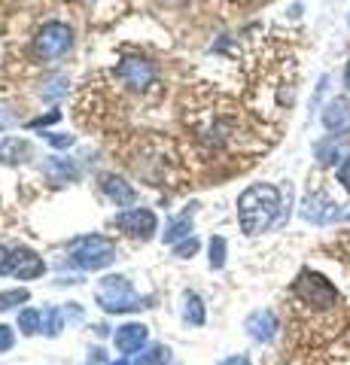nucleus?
<instances>
[{
	"mask_svg": "<svg viewBox=\"0 0 350 365\" xmlns=\"http://www.w3.org/2000/svg\"><path fill=\"white\" fill-rule=\"evenodd\" d=\"M284 201H280V189L268 186V182H256V186L244 189L238 198V222L247 235H262L274 222H284Z\"/></svg>",
	"mask_w": 350,
	"mask_h": 365,
	"instance_id": "f257e3e1",
	"label": "nucleus"
},
{
	"mask_svg": "<svg viewBox=\"0 0 350 365\" xmlns=\"http://www.w3.org/2000/svg\"><path fill=\"white\" fill-rule=\"evenodd\" d=\"M292 292H296V299L302 304L314 307V311H329V307L338 304V289L323 277V274L311 271V268H304L296 277V283H292Z\"/></svg>",
	"mask_w": 350,
	"mask_h": 365,
	"instance_id": "f03ea898",
	"label": "nucleus"
},
{
	"mask_svg": "<svg viewBox=\"0 0 350 365\" xmlns=\"http://www.w3.org/2000/svg\"><path fill=\"white\" fill-rule=\"evenodd\" d=\"M98 304L104 307L107 314H131V311L146 307V299H140V295L131 289L128 277H104L98 283Z\"/></svg>",
	"mask_w": 350,
	"mask_h": 365,
	"instance_id": "7ed1b4c3",
	"label": "nucleus"
},
{
	"mask_svg": "<svg viewBox=\"0 0 350 365\" xmlns=\"http://www.w3.org/2000/svg\"><path fill=\"white\" fill-rule=\"evenodd\" d=\"M71 259L83 271H101L116 259V247L101 235H86V237H80V241L71 244Z\"/></svg>",
	"mask_w": 350,
	"mask_h": 365,
	"instance_id": "20e7f679",
	"label": "nucleus"
},
{
	"mask_svg": "<svg viewBox=\"0 0 350 365\" xmlns=\"http://www.w3.org/2000/svg\"><path fill=\"white\" fill-rule=\"evenodd\" d=\"M71 43H73L71 28L61 25V21H49V25H43L40 37H37V49H40V55H46V58H58V55L71 49Z\"/></svg>",
	"mask_w": 350,
	"mask_h": 365,
	"instance_id": "39448f33",
	"label": "nucleus"
},
{
	"mask_svg": "<svg viewBox=\"0 0 350 365\" xmlns=\"http://www.w3.org/2000/svg\"><path fill=\"white\" fill-rule=\"evenodd\" d=\"M116 76L125 83L128 88H146V86H153L155 83V67L150 61H143V58H125L119 67H116Z\"/></svg>",
	"mask_w": 350,
	"mask_h": 365,
	"instance_id": "423d86ee",
	"label": "nucleus"
},
{
	"mask_svg": "<svg viewBox=\"0 0 350 365\" xmlns=\"http://www.w3.org/2000/svg\"><path fill=\"white\" fill-rule=\"evenodd\" d=\"M323 128L329 131L332 137H344L350 134V98L338 95L332 98L323 110Z\"/></svg>",
	"mask_w": 350,
	"mask_h": 365,
	"instance_id": "0eeeda50",
	"label": "nucleus"
},
{
	"mask_svg": "<svg viewBox=\"0 0 350 365\" xmlns=\"http://www.w3.org/2000/svg\"><path fill=\"white\" fill-rule=\"evenodd\" d=\"M116 225H119L125 235L153 237V232H155V213L146 210V207H134V210L119 213V216H116Z\"/></svg>",
	"mask_w": 350,
	"mask_h": 365,
	"instance_id": "6e6552de",
	"label": "nucleus"
},
{
	"mask_svg": "<svg viewBox=\"0 0 350 365\" xmlns=\"http://www.w3.org/2000/svg\"><path fill=\"white\" fill-rule=\"evenodd\" d=\"M43 271H46V265H43V259L34 253V250H28V247L13 250V262H9V274H13V277L34 280V277H40Z\"/></svg>",
	"mask_w": 350,
	"mask_h": 365,
	"instance_id": "1a4fd4ad",
	"label": "nucleus"
},
{
	"mask_svg": "<svg viewBox=\"0 0 350 365\" xmlns=\"http://www.w3.org/2000/svg\"><path fill=\"white\" fill-rule=\"evenodd\" d=\"M302 216L308 222H317V225L332 222L335 216H338V204L326 198L323 192H311V195L302 201Z\"/></svg>",
	"mask_w": 350,
	"mask_h": 365,
	"instance_id": "9d476101",
	"label": "nucleus"
},
{
	"mask_svg": "<svg viewBox=\"0 0 350 365\" xmlns=\"http://www.w3.org/2000/svg\"><path fill=\"white\" fill-rule=\"evenodd\" d=\"M244 329L253 341H262L265 344V341H271L277 335V317H274V311H253L250 317H247Z\"/></svg>",
	"mask_w": 350,
	"mask_h": 365,
	"instance_id": "9b49d317",
	"label": "nucleus"
},
{
	"mask_svg": "<svg viewBox=\"0 0 350 365\" xmlns=\"http://www.w3.org/2000/svg\"><path fill=\"white\" fill-rule=\"evenodd\" d=\"M146 326L140 323H125V326H119L116 329V335H113V341H116V350L122 353H138L143 344H146Z\"/></svg>",
	"mask_w": 350,
	"mask_h": 365,
	"instance_id": "f8f14e48",
	"label": "nucleus"
},
{
	"mask_svg": "<svg viewBox=\"0 0 350 365\" xmlns=\"http://www.w3.org/2000/svg\"><path fill=\"white\" fill-rule=\"evenodd\" d=\"M101 189L107 192L110 201H116V207H131L134 198H138V192H134L125 180H119V177H113V174L101 177Z\"/></svg>",
	"mask_w": 350,
	"mask_h": 365,
	"instance_id": "ddd939ff",
	"label": "nucleus"
},
{
	"mask_svg": "<svg viewBox=\"0 0 350 365\" xmlns=\"http://www.w3.org/2000/svg\"><path fill=\"white\" fill-rule=\"evenodd\" d=\"M43 174H46L52 182H71V180H76V168L67 162V158H46Z\"/></svg>",
	"mask_w": 350,
	"mask_h": 365,
	"instance_id": "4468645a",
	"label": "nucleus"
},
{
	"mask_svg": "<svg viewBox=\"0 0 350 365\" xmlns=\"http://www.w3.org/2000/svg\"><path fill=\"white\" fill-rule=\"evenodd\" d=\"M28 153H31V146L25 140H19V137H9V140L0 143V162H9V165L25 162Z\"/></svg>",
	"mask_w": 350,
	"mask_h": 365,
	"instance_id": "2eb2a0df",
	"label": "nucleus"
},
{
	"mask_svg": "<svg viewBox=\"0 0 350 365\" xmlns=\"http://www.w3.org/2000/svg\"><path fill=\"white\" fill-rule=\"evenodd\" d=\"M338 158H341V143L335 140V137H329V140H320L317 143V162L323 168H332Z\"/></svg>",
	"mask_w": 350,
	"mask_h": 365,
	"instance_id": "dca6fc26",
	"label": "nucleus"
},
{
	"mask_svg": "<svg viewBox=\"0 0 350 365\" xmlns=\"http://www.w3.org/2000/svg\"><path fill=\"white\" fill-rule=\"evenodd\" d=\"M189 232H192V210H189V213H183L180 220H174V222H171V228L165 232V244H177V241H183V237H189Z\"/></svg>",
	"mask_w": 350,
	"mask_h": 365,
	"instance_id": "f3484780",
	"label": "nucleus"
},
{
	"mask_svg": "<svg viewBox=\"0 0 350 365\" xmlns=\"http://www.w3.org/2000/svg\"><path fill=\"white\" fill-rule=\"evenodd\" d=\"M183 317L192 326H205V304H201V299L195 292H189L183 299Z\"/></svg>",
	"mask_w": 350,
	"mask_h": 365,
	"instance_id": "a211bd4d",
	"label": "nucleus"
},
{
	"mask_svg": "<svg viewBox=\"0 0 350 365\" xmlns=\"http://www.w3.org/2000/svg\"><path fill=\"white\" fill-rule=\"evenodd\" d=\"M40 329L46 332L49 338H55L64 329V317H61V311L58 307H46V311L40 314Z\"/></svg>",
	"mask_w": 350,
	"mask_h": 365,
	"instance_id": "6ab92c4d",
	"label": "nucleus"
},
{
	"mask_svg": "<svg viewBox=\"0 0 350 365\" xmlns=\"http://www.w3.org/2000/svg\"><path fill=\"white\" fill-rule=\"evenodd\" d=\"M168 362H171V350L165 344H153L150 350L138 356V365H168Z\"/></svg>",
	"mask_w": 350,
	"mask_h": 365,
	"instance_id": "aec40b11",
	"label": "nucleus"
},
{
	"mask_svg": "<svg viewBox=\"0 0 350 365\" xmlns=\"http://www.w3.org/2000/svg\"><path fill=\"white\" fill-rule=\"evenodd\" d=\"M31 299V292L28 289H9V292H0V314L9 311V307H16V304H25Z\"/></svg>",
	"mask_w": 350,
	"mask_h": 365,
	"instance_id": "412c9836",
	"label": "nucleus"
},
{
	"mask_svg": "<svg viewBox=\"0 0 350 365\" xmlns=\"http://www.w3.org/2000/svg\"><path fill=\"white\" fill-rule=\"evenodd\" d=\"M19 329H21V335H37L40 332V314L37 311H21L19 314Z\"/></svg>",
	"mask_w": 350,
	"mask_h": 365,
	"instance_id": "4be33fe9",
	"label": "nucleus"
},
{
	"mask_svg": "<svg viewBox=\"0 0 350 365\" xmlns=\"http://www.w3.org/2000/svg\"><path fill=\"white\" fill-rule=\"evenodd\" d=\"M225 265V237H210V268H222Z\"/></svg>",
	"mask_w": 350,
	"mask_h": 365,
	"instance_id": "5701e85b",
	"label": "nucleus"
},
{
	"mask_svg": "<svg viewBox=\"0 0 350 365\" xmlns=\"http://www.w3.org/2000/svg\"><path fill=\"white\" fill-rule=\"evenodd\" d=\"M64 91H67V79L64 76H52L49 79V88H43V98H61L64 95Z\"/></svg>",
	"mask_w": 350,
	"mask_h": 365,
	"instance_id": "b1692460",
	"label": "nucleus"
},
{
	"mask_svg": "<svg viewBox=\"0 0 350 365\" xmlns=\"http://www.w3.org/2000/svg\"><path fill=\"white\" fill-rule=\"evenodd\" d=\"M195 250H198V241H189V237H186L183 244H174V253H177L180 259H189L192 253H195Z\"/></svg>",
	"mask_w": 350,
	"mask_h": 365,
	"instance_id": "393cba45",
	"label": "nucleus"
},
{
	"mask_svg": "<svg viewBox=\"0 0 350 365\" xmlns=\"http://www.w3.org/2000/svg\"><path fill=\"white\" fill-rule=\"evenodd\" d=\"M16 344V335H13V329L9 326H0V353H6L9 347Z\"/></svg>",
	"mask_w": 350,
	"mask_h": 365,
	"instance_id": "a878e982",
	"label": "nucleus"
},
{
	"mask_svg": "<svg viewBox=\"0 0 350 365\" xmlns=\"http://www.w3.org/2000/svg\"><path fill=\"white\" fill-rule=\"evenodd\" d=\"M338 182H341L344 192L350 195V155H347L344 162H341V168H338Z\"/></svg>",
	"mask_w": 350,
	"mask_h": 365,
	"instance_id": "bb28decb",
	"label": "nucleus"
},
{
	"mask_svg": "<svg viewBox=\"0 0 350 365\" xmlns=\"http://www.w3.org/2000/svg\"><path fill=\"white\" fill-rule=\"evenodd\" d=\"M46 140H49L52 146H61V150H64V146L73 143V137H71V134H46Z\"/></svg>",
	"mask_w": 350,
	"mask_h": 365,
	"instance_id": "cd10ccee",
	"label": "nucleus"
},
{
	"mask_svg": "<svg viewBox=\"0 0 350 365\" xmlns=\"http://www.w3.org/2000/svg\"><path fill=\"white\" fill-rule=\"evenodd\" d=\"M52 122H58V113H46V116L34 119V122H31V128H43V125H52Z\"/></svg>",
	"mask_w": 350,
	"mask_h": 365,
	"instance_id": "c85d7f7f",
	"label": "nucleus"
},
{
	"mask_svg": "<svg viewBox=\"0 0 350 365\" xmlns=\"http://www.w3.org/2000/svg\"><path fill=\"white\" fill-rule=\"evenodd\" d=\"M9 262H13V253H9L6 247H0V274L9 271Z\"/></svg>",
	"mask_w": 350,
	"mask_h": 365,
	"instance_id": "c756f323",
	"label": "nucleus"
},
{
	"mask_svg": "<svg viewBox=\"0 0 350 365\" xmlns=\"http://www.w3.org/2000/svg\"><path fill=\"white\" fill-rule=\"evenodd\" d=\"M13 122H16L13 113H9L6 107H0V128H9V125H13Z\"/></svg>",
	"mask_w": 350,
	"mask_h": 365,
	"instance_id": "7c9ffc66",
	"label": "nucleus"
},
{
	"mask_svg": "<svg viewBox=\"0 0 350 365\" xmlns=\"http://www.w3.org/2000/svg\"><path fill=\"white\" fill-rule=\"evenodd\" d=\"M220 365H250V362H247L244 356H229V359H222Z\"/></svg>",
	"mask_w": 350,
	"mask_h": 365,
	"instance_id": "2f4dec72",
	"label": "nucleus"
},
{
	"mask_svg": "<svg viewBox=\"0 0 350 365\" xmlns=\"http://www.w3.org/2000/svg\"><path fill=\"white\" fill-rule=\"evenodd\" d=\"M344 86H347V91H350V61H347V67H344Z\"/></svg>",
	"mask_w": 350,
	"mask_h": 365,
	"instance_id": "473e14b6",
	"label": "nucleus"
},
{
	"mask_svg": "<svg viewBox=\"0 0 350 365\" xmlns=\"http://www.w3.org/2000/svg\"><path fill=\"white\" fill-rule=\"evenodd\" d=\"M110 365H138V362H131V359H116V362H110Z\"/></svg>",
	"mask_w": 350,
	"mask_h": 365,
	"instance_id": "72a5a7b5",
	"label": "nucleus"
}]
</instances>
